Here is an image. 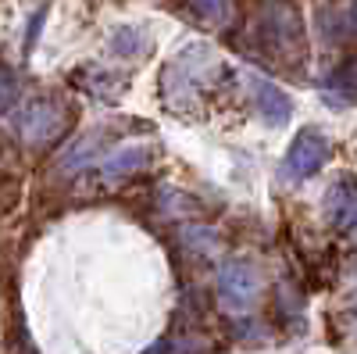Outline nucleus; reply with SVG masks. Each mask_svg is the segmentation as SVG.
<instances>
[{"label": "nucleus", "instance_id": "1", "mask_svg": "<svg viewBox=\"0 0 357 354\" xmlns=\"http://www.w3.org/2000/svg\"><path fill=\"white\" fill-rule=\"evenodd\" d=\"M15 133L25 140V143H50L65 133L68 126V111L50 101V97H33V101H25L22 108H15Z\"/></svg>", "mask_w": 357, "mask_h": 354}, {"label": "nucleus", "instance_id": "2", "mask_svg": "<svg viewBox=\"0 0 357 354\" xmlns=\"http://www.w3.org/2000/svg\"><path fill=\"white\" fill-rule=\"evenodd\" d=\"M261 290V276L250 261H225L218 272V301L229 311H243L257 301Z\"/></svg>", "mask_w": 357, "mask_h": 354}, {"label": "nucleus", "instance_id": "3", "mask_svg": "<svg viewBox=\"0 0 357 354\" xmlns=\"http://www.w3.org/2000/svg\"><path fill=\"white\" fill-rule=\"evenodd\" d=\"M329 154H333V143L314 129H304L289 143V154H286L282 168H286L289 179H307V175H314L325 161H329Z\"/></svg>", "mask_w": 357, "mask_h": 354}, {"label": "nucleus", "instance_id": "4", "mask_svg": "<svg viewBox=\"0 0 357 354\" xmlns=\"http://www.w3.org/2000/svg\"><path fill=\"white\" fill-rule=\"evenodd\" d=\"M250 97H254V108L261 111V118H264L268 126H282V122H289L293 104H289V97L279 90L275 82L250 75Z\"/></svg>", "mask_w": 357, "mask_h": 354}, {"label": "nucleus", "instance_id": "5", "mask_svg": "<svg viewBox=\"0 0 357 354\" xmlns=\"http://www.w3.org/2000/svg\"><path fill=\"white\" fill-rule=\"evenodd\" d=\"M325 219L336 233H354V219H357V193H354V179H340L329 193H325Z\"/></svg>", "mask_w": 357, "mask_h": 354}, {"label": "nucleus", "instance_id": "6", "mask_svg": "<svg viewBox=\"0 0 357 354\" xmlns=\"http://www.w3.org/2000/svg\"><path fill=\"white\" fill-rule=\"evenodd\" d=\"M146 161H151L146 147H122V151H114L100 165V175H104V183H118V179H126V175H136Z\"/></svg>", "mask_w": 357, "mask_h": 354}, {"label": "nucleus", "instance_id": "7", "mask_svg": "<svg viewBox=\"0 0 357 354\" xmlns=\"http://www.w3.org/2000/svg\"><path fill=\"white\" fill-rule=\"evenodd\" d=\"M75 82L82 86L86 94H93V97H100V101H114V97H122V90H126V79L122 75H104V79H89L86 72L82 75H75Z\"/></svg>", "mask_w": 357, "mask_h": 354}, {"label": "nucleus", "instance_id": "8", "mask_svg": "<svg viewBox=\"0 0 357 354\" xmlns=\"http://www.w3.org/2000/svg\"><path fill=\"white\" fill-rule=\"evenodd\" d=\"M18 101V82L8 68H0V111H8Z\"/></svg>", "mask_w": 357, "mask_h": 354}]
</instances>
